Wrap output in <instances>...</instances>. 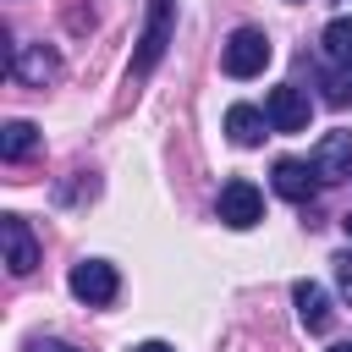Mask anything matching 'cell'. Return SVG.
<instances>
[{
  "label": "cell",
  "mask_w": 352,
  "mask_h": 352,
  "mask_svg": "<svg viewBox=\"0 0 352 352\" xmlns=\"http://www.w3.org/2000/svg\"><path fill=\"white\" fill-rule=\"evenodd\" d=\"M170 33H176V0H148V16H143V38H138V55H132V77H148L165 50H170Z\"/></svg>",
  "instance_id": "obj_1"
},
{
  "label": "cell",
  "mask_w": 352,
  "mask_h": 352,
  "mask_svg": "<svg viewBox=\"0 0 352 352\" xmlns=\"http://www.w3.org/2000/svg\"><path fill=\"white\" fill-rule=\"evenodd\" d=\"M66 286H72V297H77V302H88V308H110V302H116V292H121V275H116V264H110V258H82V264H72Z\"/></svg>",
  "instance_id": "obj_2"
},
{
  "label": "cell",
  "mask_w": 352,
  "mask_h": 352,
  "mask_svg": "<svg viewBox=\"0 0 352 352\" xmlns=\"http://www.w3.org/2000/svg\"><path fill=\"white\" fill-rule=\"evenodd\" d=\"M270 38H264V28H236L231 38H226V50H220V66H226V77H258L264 66H270Z\"/></svg>",
  "instance_id": "obj_3"
},
{
  "label": "cell",
  "mask_w": 352,
  "mask_h": 352,
  "mask_svg": "<svg viewBox=\"0 0 352 352\" xmlns=\"http://www.w3.org/2000/svg\"><path fill=\"white\" fill-rule=\"evenodd\" d=\"M11 77H16L22 88H50V82L60 77V55H55L50 44H16V50H11Z\"/></svg>",
  "instance_id": "obj_4"
},
{
  "label": "cell",
  "mask_w": 352,
  "mask_h": 352,
  "mask_svg": "<svg viewBox=\"0 0 352 352\" xmlns=\"http://www.w3.org/2000/svg\"><path fill=\"white\" fill-rule=\"evenodd\" d=\"M220 220L231 226V231H248V226H258L264 220V192L253 187V182H226L220 187Z\"/></svg>",
  "instance_id": "obj_5"
},
{
  "label": "cell",
  "mask_w": 352,
  "mask_h": 352,
  "mask_svg": "<svg viewBox=\"0 0 352 352\" xmlns=\"http://www.w3.org/2000/svg\"><path fill=\"white\" fill-rule=\"evenodd\" d=\"M0 242H6V270L11 275H33L38 270V236L22 214H6L0 220Z\"/></svg>",
  "instance_id": "obj_6"
},
{
  "label": "cell",
  "mask_w": 352,
  "mask_h": 352,
  "mask_svg": "<svg viewBox=\"0 0 352 352\" xmlns=\"http://www.w3.org/2000/svg\"><path fill=\"white\" fill-rule=\"evenodd\" d=\"M308 165L319 170V182H341V176H352V126L324 132V138H319V148L308 154Z\"/></svg>",
  "instance_id": "obj_7"
},
{
  "label": "cell",
  "mask_w": 352,
  "mask_h": 352,
  "mask_svg": "<svg viewBox=\"0 0 352 352\" xmlns=\"http://www.w3.org/2000/svg\"><path fill=\"white\" fill-rule=\"evenodd\" d=\"M264 116H270L275 132H302V126H308V94H302L297 82H280V88H270Z\"/></svg>",
  "instance_id": "obj_8"
},
{
  "label": "cell",
  "mask_w": 352,
  "mask_h": 352,
  "mask_svg": "<svg viewBox=\"0 0 352 352\" xmlns=\"http://www.w3.org/2000/svg\"><path fill=\"white\" fill-rule=\"evenodd\" d=\"M226 132H231L236 148H258L264 132H275V126H270V116H264L258 104H231V110H226Z\"/></svg>",
  "instance_id": "obj_9"
},
{
  "label": "cell",
  "mask_w": 352,
  "mask_h": 352,
  "mask_svg": "<svg viewBox=\"0 0 352 352\" xmlns=\"http://www.w3.org/2000/svg\"><path fill=\"white\" fill-rule=\"evenodd\" d=\"M275 192L292 198V204H308L319 192V170L302 165V160H275Z\"/></svg>",
  "instance_id": "obj_10"
},
{
  "label": "cell",
  "mask_w": 352,
  "mask_h": 352,
  "mask_svg": "<svg viewBox=\"0 0 352 352\" xmlns=\"http://www.w3.org/2000/svg\"><path fill=\"white\" fill-rule=\"evenodd\" d=\"M292 302H297V319H302L308 330H324V324H330V297H324L319 280H297V286H292Z\"/></svg>",
  "instance_id": "obj_11"
},
{
  "label": "cell",
  "mask_w": 352,
  "mask_h": 352,
  "mask_svg": "<svg viewBox=\"0 0 352 352\" xmlns=\"http://www.w3.org/2000/svg\"><path fill=\"white\" fill-rule=\"evenodd\" d=\"M33 148H38V126L33 121H6L0 126V154L6 160H28Z\"/></svg>",
  "instance_id": "obj_12"
},
{
  "label": "cell",
  "mask_w": 352,
  "mask_h": 352,
  "mask_svg": "<svg viewBox=\"0 0 352 352\" xmlns=\"http://www.w3.org/2000/svg\"><path fill=\"white\" fill-rule=\"evenodd\" d=\"M319 44H324V55H330V60H352V16H336V22L324 28V38H319Z\"/></svg>",
  "instance_id": "obj_13"
},
{
  "label": "cell",
  "mask_w": 352,
  "mask_h": 352,
  "mask_svg": "<svg viewBox=\"0 0 352 352\" xmlns=\"http://www.w3.org/2000/svg\"><path fill=\"white\" fill-rule=\"evenodd\" d=\"M324 104H352V60H341L336 72H324Z\"/></svg>",
  "instance_id": "obj_14"
},
{
  "label": "cell",
  "mask_w": 352,
  "mask_h": 352,
  "mask_svg": "<svg viewBox=\"0 0 352 352\" xmlns=\"http://www.w3.org/2000/svg\"><path fill=\"white\" fill-rule=\"evenodd\" d=\"M330 264H336V280H341V292L352 297V253H336Z\"/></svg>",
  "instance_id": "obj_15"
},
{
  "label": "cell",
  "mask_w": 352,
  "mask_h": 352,
  "mask_svg": "<svg viewBox=\"0 0 352 352\" xmlns=\"http://www.w3.org/2000/svg\"><path fill=\"white\" fill-rule=\"evenodd\" d=\"M28 352H77V346H66V341H44V336H38V341H28Z\"/></svg>",
  "instance_id": "obj_16"
},
{
  "label": "cell",
  "mask_w": 352,
  "mask_h": 352,
  "mask_svg": "<svg viewBox=\"0 0 352 352\" xmlns=\"http://www.w3.org/2000/svg\"><path fill=\"white\" fill-rule=\"evenodd\" d=\"M132 352H176V346H170V341H138Z\"/></svg>",
  "instance_id": "obj_17"
},
{
  "label": "cell",
  "mask_w": 352,
  "mask_h": 352,
  "mask_svg": "<svg viewBox=\"0 0 352 352\" xmlns=\"http://www.w3.org/2000/svg\"><path fill=\"white\" fill-rule=\"evenodd\" d=\"M330 352H352V341H336V346H330Z\"/></svg>",
  "instance_id": "obj_18"
},
{
  "label": "cell",
  "mask_w": 352,
  "mask_h": 352,
  "mask_svg": "<svg viewBox=\"0 0 352 352\" xmlns=\"http://www.w3.org/2000/svg\"><path fill=\"white\" fill-rule=\"evenodd\" d=\"M346 231H352V220H346Z\"/></svg>",
  "instance_id": "obj_19"
}]
</instances>
